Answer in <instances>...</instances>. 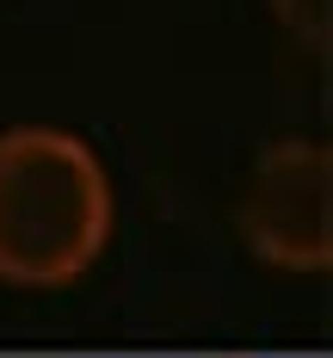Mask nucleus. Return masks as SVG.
I'll list each match as a JSON object with an SVG mask.
<instances>
[{"label": "nucleus", "instance_id": "obj_2", "mask_svg": "<svg viewBox=\"0 0 333 358\" xmlns=\"http://www.w3.org/2000/svg\"><path fill=\"white\" fill-rule=\"evenodd\" d=\"M241 241L278 272L333 266V155L315 136H284L253 161L241 192Z\"/></svg>", "mask_w": 333, "mask_h": 358}, {"label": "nucleus", "instance_id": "obj_1", "mask_svg": "<svg viewBox=\"0 0 333 358\" xmlns=\"http://www.w3.org/2000/svg\"><path fill=\"white\" fill-rule=\"evenodd\" d=\"M117 192L105 161L56 124L0 130V285L62 290L111 248Z\"/></svg>", "mask_w": 333, "mask_h": 358}, {"label": "nucleus", "instance_id": "obj_3", "mask_svg": "<svg viewBox=\"0 0 333 358\" xmlns=\"http://www.w3.org/2000/svg\"><path fill=\"white\" fill-rule=\"evenodd\" d=\"M272 13H278V25L302 43V50H327L333 37V0H272Z\"/></svg>", "mask_w": 333, "mask_h": 358}]
</instances>
